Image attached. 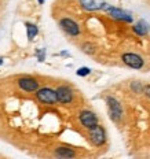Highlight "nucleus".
<instances>
[{
    "instance_id": "nucleus-3",
    "label": "nucleus",
    "mask_w": 150,
    "mask_h": 159,
    "mask_svg": "<svg viewBox=\"0 0 150 159\" xmlns=\"http://www.w3.org/2000/svg\"><path fill=\"white\" fill-rule=\"evenodd\" d=\"M36 96L41 103L46 104H54L58 102V98H56V91L51 88H41L36 92Z\"/></svg>"
},
{
    "instance_id": "nucleus-18",
    "label": "nucleus",
    "mask_w": 150,
    "mask_h": 159,
    "mask_svg": "<svg viewBox=\"0 0 150 159\" xmlns=\"http://www.w3.org/2000/svg\"><path fill=\"white\" fill-rule=\"evenodd\" d=\"M143 93H145L146 98L150 99V85H146V87L143 88Z\"/></svg>"
},
{
    "instance_id": "nucleus-20",
    "label": "nucleus",
    "mask_w": 150,
    "mask_h": 159,
    "mask_svg": "<svg viewBox=\"0 0 150 159\" xmlns=\"http://www.w3.org/2000/svg\"><path fill=\"white\" fill-rule=\"evenodd\" d=\"M3 63V58H0V65H2Z\"/></svg>"
},
{
    "instance_id": "nucleus-11",
    "label": "nucleus",
    "mask_w": 150,
    "mask_h": 159,
    "mask_svg": "<svg viewBox=\"0 0 150 159\" xmlns=\"http://www.w3.org/2000/svg\"><path fill=\"white\" fill-rule=\"evenodd\" d=\"M149 30H150V26L145 19H139V21L134 25V32L138 36H146L149 33Z\"/></svg>"
},
{
    "instance_id": "nucleus-6",
    "label": "nucleus",
    "mask_w": 150,
    "mask_h": 159,
    "mask_svg": "<svg viewBox=\"0 0 150 159\" xmlns=\"http://www.w3.org/2000/svg\"><path fill=\"white\" fill-rule=\"evenodd\" d=\"M59 26L62 28V30L65 33H68L69 36H73V37H76V36L80 34V28L79 25L76 24L73 19L70 18H63L59 21Z\"/></svg>"
},
{
    "instance_id": "nucleus-4",
    "label": "nucleus",
    "mask_w": 150,
    "mask_h": 159,
    "mask_svg": "<svg viewBox=\"0 0 150 159\" xmlns=\"http://www.w3.org/2000/svg\"><path fill=\"white\" fill-rule=\"evenodd\" d=\"M121 59H123V62L128 66V67L135 69V70L142 69L143 63H145L143 59H142V56L138 55V54H134V52H127V54H124L121 56Z\"/></svg>"
},
{
    "instance_id": "nucleus-10",
    "label": "nucleus",
    "mask_w": 150,
    "mask_h": 159,
    "mask_svg": "<svg viewBox=\"0 0 150 159\" xmlns=\"http://www.w3.org/2000/svg\"><path fill=\"white\" fill-rule=\"evenodd\" d=\"M18 85H19V88L24 89L26 92H35V91H37V88H39V82L36 81L35 78H31V77L21 78L18 81Z\"/></svg>"
},
{
    "instance_id": "nucleus-12",
    "label": "nucleus",
    "mask_w": 150,
    "mask_h": 159,
    "mask_svg": "<svg viewBox=\"0 0 150 159\" xmlns=\"http://www.w3.org/2000/svg\"><path fill=\"white\" fill-rule=\"evenodd\" d=\"M55 155L58 158H73L75 157V151L72 148H68V147H58L55 150Z\"/></svg>"
},
{
    "instance_id": "nucleus-8",
    "label": "nucleus",
    "mask_w": 150,
    "mask_h": 159,
    "mask_svg": "<svg viewBox=\"0 0 150 159\" xmlns=\"http://www.w3.org/2000/svg\"><path fill=\"white\" fill-rule=\"evenodd\" d=\"M80 122H81V125L84 128H92V126H95L96 124H98V117L94 114L92 111H90V110H84V111H81L80 112Z\"/></svg>"
},
{
    "instance_id": "nucleus-7",
    "label": "nucleus",
    "mask_w": 150,
    "mask_h": 159,
    "mask_svg": "<svg viewBox=\"0 0 150 159\" xmlns=\"http://www.w3.org/2000/svg\"><path fill=\"white\" fill-rule=\"evenodd\" d=\"M80 6L85 11H98V10H105L108 7L105 0H80Z\"/></svg>"
},
{
    "instance_id": "nucleus-2",
    "label": "nucleus",
    "mask_w": 150,
    "mask_h": 159,
    "mask_svg": "<svg viewBox=\"0 0 150 159\" xmlns=\"http://www.w3.org/2000/svg\"><path fill=\"white\" fill-rule=\"evenodd\" d=\"M90 140H91V143L96 145V147H101V145L105 144L106 141V132L105 129H103L99 124H96L95 126L90 128Z\"/></svg>"
},
{
    "instance_id": "nucleus-19",
    "label": "nucleus",
    "mask_w": 150,
    "mask_h": 159,
    "mask_svg": "<svg viewBox=\"0 0 150 159\" xmlns=\"http://www.w3.org/2000/svg\"><path fill=\"white\" fill-rule=\"evenodd\" d=\"M39 2V4H43V3H44V0H37Z\"/></svg>"
},
{
    "instance_id": "nucleus-13",
    "label": "nucleus",
    "mask_w": 150,
    "mask_h": 159,
    "mask_svg": "<svg viewBox=\"0 0 150 159\" xmlns=\"http://www.w3.org/2000/svg\"><path fill=\"white\" fill-rule=\"evenodd\" d=\"M26 32H28V39H29V41H32V40L35 39L36 36H37L39 29H37V26H36V25L26 22Z\"/></svg>"
},
{
    "instance_id": "nucleus-9",
    "label": "nucleus",
    "mask_w": 150,
    "mask_h": 159,
    "mask_svg": "<svg viewBox=\"0 0 150 159\" xmlns=\"http://www.w3.org/2000/svg\"><path fill=\"white\" fill-rule=\"evenodd\" d=\"M56 98H58L59 103L68 104L73 100V91L66 85H62V87L56 88Z\"/></svg>"
},
{
    "instance_id": "nucleus-15",
    "label": "nucleus",
    "mask_w": 150,
    "mask_h": 159,
    "mask_svg": "<svg viewBox=\"0 0 150 159\" xmlns=\"http://www.w3.org/2000/svg\"><path fill=\"white\" fill-rule=\"evenodd\" d=\"M90 73H91V69L90 67H80L77 71H76V74L79 75V77H85V75H88Z\"/></svg>"
},
{
    "instance_id": "nucleus-14",
    "label": "nucleus",
    "mask_w": 150,
    "mask_h": 159,
    "mask_svg": "<svg viewBox=\"0 0 150 159\" xmlns=\"http://www.w3.org/2000/svg\"><path fill=\"white\" fill-rule=\"evenodd\" d=\"M143 88H145V87H143L141 82H138V81L132 82V84H131V89L134 92H136V93H143Z\"/></svg>"
},
{
    "instance_id": "nucleus-17",
    "label": "nucleus",
    "mask_w": 150,
    "mask_h": 159,
    "mask_svg": "<svg viewBox=\"0 0 150 159\" xmlns=\"http://www.w3.org/2000/svg\"><path fill=\"white\" fill-rule=\"evenodd\" d=\"M36 55H37V59H39V62H43L44 61V58H46V49H37L36 51Z\"/></svg>"
},
{
    "instance_id": "nucleus-16",
    "label": "nucleus",
    "mask_w": 150,
    "mask_h": 159,
    "mask_svg": "<svg viewBox=\"0 0 150 159\" xmlns=\"http://www.w3.org/2000/svg\"><path fill=\"white\" fill-rule=\"evenodd\" d=\"M83 51L85 52V54H94V45L90 44V43H85V44H83Z\"/></svg>"
},
{
    "instance_id": "nucleus-5",
    "label": "nucleus",
    "mask_w": 150,
    "mask_h": 159,
    "mask_svg": "<svg viewBox=\"0 0 150 159\" xmlns=\"http://www.w3.org/2000/svg\"><path fill=\"white\" fill-rule=\"evenodd\" d=\"M105 10L109 12V15H110L112 18L117 19V21H124V22H132L134 21V18H132V15L129 14V12H127V11H124V10H121L119 7H112V6L108 4V7H106Z\"/></svg>"
},
{
    "instance_id": "nucleus-1",
    "label": "nucleus",
    "mask_w": 150,
    "mask_h": 159,
    "mask_svg": "<svg viewBox=\"0 0 150 159\" xmlns=\"http://www.w3.org/2000/svg\"><path fill=\"white\" fill-rule=\"evenodd\" d=\"M106 104L109 108V115H110L112 121L119 122L123 118V107L120 104V102L117 99H114L113 96H108L106 98Z\"/></svg>"
}]
</instances>
